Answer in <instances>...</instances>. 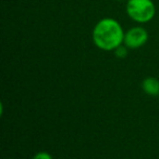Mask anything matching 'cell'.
Masks as SVG:
<instances>
[{
  "instance_id": "7a4b0ae2",
  "label": "cell",
  "mask_w": 159,
  "mask_h": 159,
  "mask_svg": "<svg viewBox=\"0 0 159 159\" xmlns=\"http://www.w3.org/2000/svg\"><path fill=\"white\" fill-rule=\"evenodd\" d=\"M127 13L134 22L145 24L155 17L156 6L153 0H127Z\"/></svg>"
},
{
  "instance_id": "52a82bcc",
  "label": "cell",
  "mask_w": 159,
  "mask_h": 159,
  "mask_svg": "<svg viewBox=\"0 0 159 159\" xmlns=\"http://www.w3.org/2000/svg\"><path fill=\"white\" fill-rule=\"evenodd\" d=\"M119 1H124V0H119Z\"/></svg>"
},
{
  "instance_id": "8992f818",
  "label": "cell",
  "mask_w": 159,
  "mask_h": 159,
  "mask_svg": "<svg viewBox=\"0 0 159 159\" xmlns=\"http://www.w3.org/2000/svg\"><path fill=\"white\" fill-rule=\"evenodd\" d=\"M33 159H52V157L50 156V154L46 153V152H40V153H37Z\"/></svg>"
},
{
  "instance_id": "5b68a950",
  "label": "cell",
  "mask_w": 159,
  "mask_h": 159,
  "mask_svg": "<svg viewBox=\"0 0 159 159\" xmlns=\"http://www.w3.org/2000/svg\"><path fill=\"white\" fill-rule=\"evenodd\" d=\"M127 49H129V48H127L125 44H124V46H122V44H121V46H119L115 50L116 57H119V59H124V57L127 55Z\"/></svg>"
},
{
  "instance_id": "277c9868",
  "label": "cell",
  "mask_w": 159,
  "mask_h": 159,
  "mask_svg": "<svg viewBox=\"0 0 159 159\" xmlns=\"http://www.w3.org/2000/svg\"><path fill=\"white\" fill-rule=\"evenodd\" d=\"M142 88L148 95L156 96L159 94V80L155 77H147L143 80Z\"/></svg>"
},
{
  "instance_id": "6da1fadb",
  "label": "cell",
  "mask_w": 159,
  "mask_h": 159,
  "mask_svg": "<svg viewBox=\"0 0 159 159\" xmlns=\"http://www.w3.org/2000/svg\"><path fill=\"white\" fill-rule=\"evenodd\" d=\"M125 33L117 20L112 17L102 19L95 25L92 34L93 42L98 49L115 51L124 42Z\"/></svg>"
},
{
  "instance_id": "3957f363",
  "label": "cell",
  "mask_w": 159,
  "mask_h": 159,
  "mask_svg": "<svg viewBox=\"0 0 159 159\" xmlns=\"http://www.w3.org/2000/svg\"><path fill=\"white\" fill-rule=\"evenodd\" d=\"M147 41H148V32L144 27L135 26L125 33L123 44H125L129 49H138L142 48Z\"/></svg>"
}]
</instances>
